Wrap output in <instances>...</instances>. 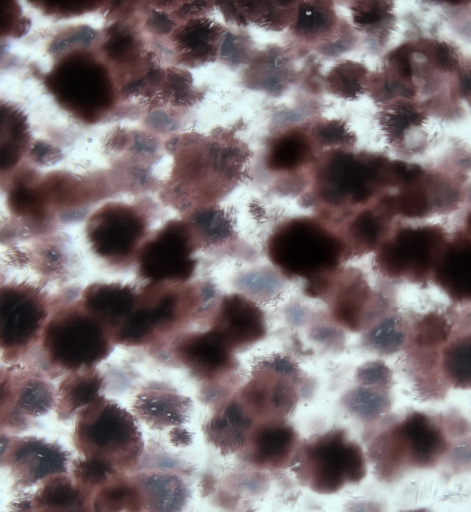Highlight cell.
Returning a JSON list of instances; mask_svg holds the SVG:
<instances>
[{"instance_id":"1","label":"cell","mask_w":471,"mask_h":512,"mask_svg":"<svg viewBox=\"0 0 471 512\" xmlns=\"http://www.w3.org/2000/svg\"><path fill=\"white\" fill-rule=\"evenodd\" d=\"M73 442L80 457L103 462L119 472L133 468L143 451L134 416L102 395L76 415Z\"/></svg>"},{"instance_id":"2","label":"cell","mask_w":471,"mask_h":512,"mask_svg":"<svg viewBox=\"0 0 471 512\" xmlns=\"http://www.w3.org/2000/svg\"><path fill=\"white\" fill-rule=\"evenodd\" d=\"M270 261L288 277L307 285L333 275L351 254L347 243L314 220H291L275 230L267 244Z\"/></svg>"},{"instance_id":"3","label":"cell","mask_w":471,"mask_h":512,"mask_svg":"<svg viewBox=\"0 0 471 512\" xmlns=\"http://www.w3.org/2000/svg\"><path fill=\"white\" fill-rule=\"evenodd\" d=\"M292 464L298 480L319 494H333L358 483L367 472L362 448L341 429L299 445Z\"/></svg>"},{"instance_id":"4","label":"cell","mask_w":471,"mask_h":512,"mask_svg":"<svg viewBox=\"0 0 471 512\" xmlns=\"http://www.w3.org/2000/svg\"><path fill=\"white\" fill-rule=\"evenodd\" d=\"M449 442L439 420L424 412L408 413L380 435L373 456L378 473L388 479L408 469L430 468L447 453Z\"/></svg>"},{"instance_id":"5","label":"cell","mask_w":471,"mask_h":512,"mask_svg":"<svg viewBox=\"0 0 471 512\" xmlns=\"http://www.w3.org/2000/svg\"><path fill=\"white\" fill-rule=\"evenodd\" d=\"M113 333L78 303L52 317L42 330L49 361L69 372L93 367L112 350Z\"/></svg>"},{"instance_id":"6","label":"cell","mask_w":471,"mask_h":512,"mask_svg":"<svg viewBox=\"0 0 471 512\" xmlns=\"http://www.w3.org/2000/svg\"><path fill=\"white\" fill-rule=\"evenodd\" d=\"M447 242L445 231L436 225L402 228L376 249L375 268L390 279L427 284Z\"/></svg>"},{"instance_id":"7","label":"cell","mask_w":471,"mask_h":512,"mask_svg":"<svg viewBox=\"0 0 471 512\" xmlns=\"http://www.w3.org/2000/svg\"><path fill=\"white\" fill-rule=\"evenodd\" d=\"M47 80L61 104L82 119L95 120L112 105L108 72L86 52L69 53L54 66Z\"/></svg>"},{"instance_id":"8","label":"cell","mask_w":471,"mask_h":512,"mask_svg":"<svg viewBox=\"0 0 471 512\" xmlns=\"http://www.w3.org/2000/svg\"><path fill=\"white\" fill-rule=\"evenodd\" d=\"M197 246L188 222L166 223L139 250L140 277L152 283L188 280L196 269L193 253Z\"/></svg>"},{"instance_id":"9","label":"cell","mask_w":471,"mask_h":512,"mask_svg":"<svg viewBox=\"0 0 471 512\" xmlns=\"http://www.w3.org/2000/svg\"><path fill=\"white\" fill-rule=\"evenodd\" d=\"M146 230L147 221L138 209L117 202L96 210L86 223L85 234L96 256L118 264L136 252Z\"/></svg>"},{"instance_id":"10","label":"cell","mask_w":471,"mask_h":512,"mask_svg":"<svg viewBox=\"0 0 471 512\" xmlns=\"http://www.w3.org/2000/svg\"><path fill=\"white\" fill-rule=\"evenodd\" d=\"M44 295L28 284H7L1 290V347L11 358L29 346L47 318Z\"/></svg>"},{"instance_id":"11","label":"cell","mask_w":471,"mask_h":512,"mask_svg":"<svg viewBox=\"0 0 471 512\" xmlns=\"http://www.w3.org/2000/svg\"><path fill=\"white\" fill-rule=\"evenodd\" d=\"M5 442L2 464L9 468L14 486L20 490L67 471L68 453L56 443L36 437L10 438Z\"/></svg>"},{"instance_id":"12","label":"cell","mask_w":471,"mask_h":512,"mask_svg":"<svg viewBox=\"0 0 471 512\" xmlns=\"http://www.w3.org/2000/svg\"><path fill=\"white\" fill-rule=\"evenodd\" d=\"M330 289L332 313L343 326L361 331L375 324L382 302L361 273L350 270L341 276L337 271L324 294Z\"/></svg>"},{"instance_id":"13","label":"cell","mask_w":471,"mask_h":512,"mask_svg":"<svg viewBox=\"0 0 471 512\" xmlns=\"http://www.w3.org/2000/svg\"><path fill=\"white\" fill-rule=\"evenodd\" d=\"M297 434L283 419L261 421L249 431L240 451L254 466L276 469L292 463Z\"/></svg>"},{"instance_id":"14","label":"cell","mask_w":471,"mask_h":512,"mask_svg":"<svg viewBox=\"0 0 471 512\" xmlns=\"http://www.w3.org/2000/svg\"><path fill=\"white\" fill-rule=\"evenodd\" d=\"M213 330L233 351L247 348L266 334L262 310L252 301L240 296H226L219 307Z\"/></svg>"},{"instance_id":"15","label":"cell","mask_w":471,"mask_h":512,"mask_svg":"<svg viewBox=\"0 0 471 512\" xmlns=\"http://www.w3.org/2000/svg\"><path fill=\"white\" fill-rule=\"evenodd\" d=\"M32 494H21L12 512H91V495L73 478L55 474L39 483Z\"/></svg>"},{"instance_id":"16","label":"cell","mask_w":471,"mask_h":512,"mask_svg":"<svg viewBox=\"0 0 471 512\" xmlns=\"http://www.w3.org/2000/svg\"><path fill=\"white\" fill-rule=\"evenodd\" d=\"M7 376L2 383V418L12 412L17 419L38 417L47 413L56 404L53 386L43 378L31 373ZM4 420V423L12 418Z\"/></svg>"},{"instance_id":"17","label":"cell","mask_w":471,"mask_h":512,"mask_svg":"<svg viewBox=\"0 0 471 512\" xmlns=\"http://www.w3.org/2000/svg\"><path fill=\"white\" fill-rule=\"evenodd\" d=\"M176 351L180 361L203 380H210L231 366L232 350L211 329L188 335Z\"/></svg>"},{"instance_id":"18","label":"cell","mask_w":471,"mask_h":512,"mask_svg":"<svg viewBox=\"0 0 471 512\" xmlns=\"http://www.w3.org/2000/svg\"><path fill=\"white\" fill-rule=\"evenodd\" d=\"M470 259V238L460 233L448 239L432 276L431 281L458 304L470 300Z\"/></svg>"},{"instance_id":"19","label":"cell","mask_w":471,"mask_h":512,"mask_svg":"<svg viewBox=\"0 0 471 512\" xmlns=\"http://www.w3.org/2000/svg\"><path fill=\"white\" fill-rule=\"evenodd\" d=\"M138 297L139 295L128 285L94 283L83 291L80 303L110 331L115 329L116 333L133 312Z\"/></svg>"},{"instance_id":"20","label":"cell","mask_w":471,"mask_h":512,"mask_svg":"<svg viewBox=\"0 0 471 512\" xmlns=\"http://www.w3.org/2000/svg\"><path fill=\"white\" fill-rule=\"evenodd\" d=\"M190 409L188 398L161 388L143 391L133 404L135 414L156 429L181 425L187 420Z\"/></svg>"},{"instance_id":"21","label":"cell","mask_w":471,"mask_h":512,"mask_svg":"<svg viewBox=\"0 0 471 512\" xmlns=\"http://www.w3.org/2000/svg\"><path fill=\"white\" fill-rule=\"evenodd\" d=\"M103 384V378L94 367L72 371L59 383L56 392V413L60 420L77 415L90 404Z\"/></svg>"},{"instance_id":"22","label":"cell","mask_w":471,"mask_h":512,"mask_svg":"<svg viewBox=\"0 0 471 512\" xmlns=\"http://www.w3.org/2000/svg\"><path fill=\"white\" fill-rule=\"evenodd\" d=\"M144 506L139 485L121 472L91 493V512H138Z\"/></svg>"},{"instance_id":"23","label":"cell","mask_w":471,"mask_h":512,"mask_svg":"<svg viewBox=\"0 0 471 512\" xmlns=\"http://www.w3.org/2000/svg\"><path fill=\"white\" fill-rule=\"evenodd\" d=\"M218 26L207 19L191 20L176 35L179 53L190 61H200L216 55Z\"/></svg>"},{"instance_id":"24","label":"cell","mask_w":471,"mask_h":512,"mask_svg":"<svg viewBox=\"0 0 471 512\" xmlns=\"http://www.w3.org/2000/svg\"><path fill=\"white\" fill-rule=\"evenodd\" d=\"M140 488L144 506L155 512H176L185 497L181 482L166 475H155L144 479Z\"/></svg>"},{"instance_id":"25","label":"cell","mask_w":471,"mask_h":512,"mask_svg":"<svg viewBox=\"0 0 471 512\" xmlns=\"http://www.w3.org/2000/svg\"><path fill=\"white\" fill-rule=\"evenodd\" d=\"M309 153L308 143L303 136L289 134L274 144L268 164L275 170H289L302 164Z\"/></svg>"},{"instance_id":"26","label":"cell","mask_w":471,"mask_h":512,"mask_svg":"<svg viewBox=\"0 0 471 512\" xmlns=\"http://www.w3.org/2000/svg\"><path fill=\"white\" fill-rule=\"evenodd\" d=\"M318 3H304L299 8L296 29L306 35H315L325 32L331 23V14L324 7H318Z\"/></svg>"},{"instance_id":"27","label":"cell","mask_w":471,"mask_h":512,"mask_svg":"<svg viewBox=\"0 0 471 512\" xmlns=\"http://www.w3.org/2000/svg\"><path fill=\"white\" fill-rule=\"evenodd\" d=\"M363 68L358 64H343L336 67L330 74V85L338 94L349 97L355 96L360 89L359 79Z\"/></svg>"},{"instance_id":"28","label":"cell","mask_w":471,"mask_h":512,"mask_svg":"<svg viewBox=\"0 0 471 512\" xmlns=\"http://www.w3.org/2000/svg\"><path fill=\"white\" fill-rule=\"evenodd\" d=\"M394 201L395 210L406 217H424L429 213L428 197L422 188H407Z\"/></svg>"},{"instance_id":"29","label":"cell","mask_w":471,"mask_h":512,"mask_svg":"<svg viewBox=\"0 0 471 512\" xmlns=\"http://www.w3.org/2000/svg\"><path fill=\"white\" fill-rule=\"evenodd\" d=\"M388 2H358L354 8V22L364 29H375L389 17Z\"/></svg>"},{"instance_id":"30","label":"cell","mask_w":471,"mask_h":512,"mask_svg":"<svg viewBox=\"0 0 471 512\" xmlns=\"http://www.w3.org/2000/svg\"><path fill=\"white\" fill-rule=\"evenodd\" d=\"M422 119L421 114L417 113L412 108L399 107L389 112L384 120L389 135L398 138L409 126L419 125Z\"/></svg>"},{"instance_id":"31","label":"cell","mask_w":471,"mask_h":512,"mask_svg":"<svg viewBox=\"0 0 471 512\" xmlns=\"http://www.w3.org/2000/svg\"><path fill=\"white\" fill-rule=\"evenodd\" d=\"M373 332V338H370L373 342H375V349H390L392 348V342L397 346L398 342L401 341L399 339L400 331L397 327V321L394 318H386L381 321L379 324H375Z\"/></svg>"},{"instance_id":"32","label":"cell","mask_w":471,"mask_h":512,"mask_svg":"<svg viewBox=\"0 0 471 512\" xmlns=\"http://www.w3.org/2000/svg\"><path fill=\"white\" fill-rule=\"evenodd\" d=\"M404 512H430L426 509H416V510H410V511H404Z\"/></svg>"}]
</instances>
